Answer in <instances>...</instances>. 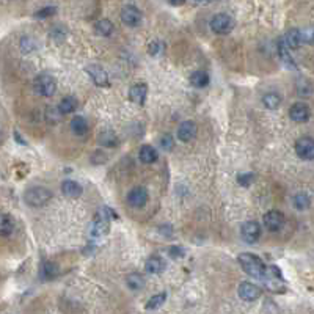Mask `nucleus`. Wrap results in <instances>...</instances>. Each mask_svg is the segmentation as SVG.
<instances>
[{
    "label": "nucleus",
    "instance_id": "nucleus-1",
    "mask_svg": "<svg viewBox=\"0 0 314 314\" xmlns=\"http://www.w3.org/2000/svg\"><path fill=\"white\" fill-rule=\"evenodd\" d=\"M239 264L242 270L250 275L252 278H256V280H262L264 275H266V270H267V266L262 262L261 258L252 255V253H240L239 258H237Z\"/></svg>",
    "mask_w": 314,
    "mask_h": 314
},
{
    "label": "nucleus",
    "instance_id": "nucleus-2",
    "mask_svg": "<svg viewBox=\"0 0 314 314\" xmlns=\"http://www.w3.org/2000/svg\"><path fill=\"white\" fill-rule=\"evenodd\" d=\"M112 219H117V214L115 211H112L110 207H101L96 214V219L94 222L91 223V228H90V233L93 237L96 239H101L104 237L107 233H109V226H110V220Z\"/></svg>",
    "mask_w": 314,
    "mask_h": 314
},
{
    "label": "nucleus",
    "instance_id": "nucleus-3",
    "mask_svg": "<svg viewBox=\"0 0 314 314\" xmlns=\"http://www.w3.org/2000/svg\"><path fill=\"white\" fill-rule=\"evenodd\" d=\"M52 198V193L46 187H30L24 193V200L31 207H43Z\"/></svg>",
    "mask_w": 314,
    "mask_h": 314
},
{
    "label": "nucleus",
    "instance_id": "nucleus-4",
    "mask_svg": "<svg viewBox=\"0 0 314 314\" xmlns=\"http://www.w3.org/2000/svg\"><path fill=\"white\" fill-rule=\"evenodd\" d=\"M261 282H264L266 288L272 292H283L286 289L282 270H280L276 266H267L266 275H264V278L261 280Z\"/></svg>",
    "mask_w": 314,
    "mask_h": 314
},
{
    "label": "nucleus",
    "instance_id": "nucleus-5",
    "mask_svg": "<svg viewBox=\"0 0 314 314\" xmlns=\"http://www.w3.org/2000/svg\"><path fill=\"white\" fill-rule=\"evenodd\" d=\"M57 90V84H55V79L51 74H41L37 77L35 80V91L43 96V97H51L55 94Z\"/></svg>",
    "mask_w": 314,
    "mask_h": 314
},
{
    "label": "nucleus",
    "instance_id": "nucleus-6",
    "mask_svg": "<svg viewBox=\"0 0 314 314\" xmlns=\"http://www.w3.org/2000/svg\"><path fill=\"white\" fill-rule=\"evenodd\" d=\"M234 27V21L231 16L225 14V13H219L212 18L211 21V30L217 35H226Z\"/></svg>",
    "mask_w": 314,
    "mask_h": 314
},
{
    "label": "nucleus",
    "instance_id": "nucleus-7",
    "mask_svg": "<svg viewBox=\"0 0 314 314\" xmlns=\"http://www.w3.org/2000/svg\"><path fill=\"white\" fill-rule=\"evenodd\" d=\"M295 153L303 160H314V138L302 137L295 142Z\"/></svg>",
    "mask_w": 314,
    "mask_h": 314
},
{
    "label": "nucleus",
    "instance_id": "nucleus-8",
    "mask_svg": "<svg viewBox=\"0 0 314 314\" xmlns=\"http://www.w3.org/2000/svg\"><path fill=\"white\" fill-rule=\"evenodd\" d=\"M240 236L247 243H255L261 236V225L255 220L245 222L240 228Z\"/></svg>",
    "mask_w": 314,
    "mask_h": 314
},
{
    "label": "nucleus",
    "instance_id": "nucleus-9",
    "mask_svg": "<svg viewBox=\"0 0 314 314\" xmlns=\"http://www.w3.org/2000/svg\"><path fill=\"white\" fill-rule=\"evenodd\" d=\"M85 73L91 77V80L94 82V85H97V87H109L110 85L109 74L99 64H90L88 68H85Z\"/></svg>",
    "mask_w": 314,
    "mask_h": 314
},
{
    "label": "nucleus",
    "instance_id": "nucleus-10",
    "mask_svg": "<svg viewBox=\"0 0 314 314\" xmlns=\"http://www.w3.org/2000/svg\"><path fill=\"white\" fill-rule=\"evenodd\" d=\"M237 292H239V297H240V299L245 300V302H255V300L259 299L261 294H262L261 288L256 286V285H253V283H250V282H243V283H240Z\"/></svg>",
    "mask_w": 314,
    "mask_h": 314
},
{
    "label": "nucleus",
    "instance_id": "nucleus-11",
    "mask_svg": "<svg viewBox=\"0 0 314 314\" xmlns=\"http://www.w3.org/2000/svg\"><path fill=\"white\" fill-rule=\"evenodd\" d=\"M285 225V216L280 211H269L264 216V226L269 231H280L282 226Z\"/></svg>",
    "mask_w": 314,
    "mask_h": 314
},
{
    "label": "nucleus",
    "instance_id": "nucleus-12",
    "mask_svg": "<svg viewBox=\"0 0 314 314\" xmlns=\"http://www.w3.org/2000/svg\"><path fill=\"white\" fill-rule=\"evenodd\" d=\"M121 21L129 27H135L142 22V11L132 5H126L121 10Z\"/></svg>",
    "mask_w": 314,
    "mask_h": 314
},
{
    "label": "nucleus",
    "instance_id": "nucleus-13",
    "mask_svg": "<svg viewBox=\"0 0 314 314\" xmlns=\"http://www.w3.org/2000/svg\"><path fill=\"white\" fill-rule=\"evenodd\" d=\"M289 117L295 123H306L311 117V110L306 104L303 102H297L289 109Z\"/></svg>",
    "mask_w": 314,
    "mask_h": 314
},
{
    "label": "nucleus",
    "instance_id": "nucleus-14",
    "mask_svg": "<svg viewBox=\"0 0 314 314\" xmlns=\"http://www.w3.org/2000/svg\"><path fill=\"white\" fill-rule=\"evenodd\" d=\"M127 203L132 207H143L148 203V192L145 187H134L127 195Z\"/></svg>",
    "mask_w": 314,
    "mask_h": 314
},
{
    "label": "nucleus",
    "instance_id": "nucleus-15",
    "mask_svg": "<svg viewBox=\"0 0 314 314\" xmlns=\"http://www.w3.org/2000/svg\"><path fill=\"white\" fill-rule=\"evenodd\" d=\"M196 135V124L193 121H184L178 127V138L181 142H190Z\"/></svg>",
    "mask_w": 314,
    "mask_h": 314
},
{
    "label": "nucleus",
    "instance_id": "nucleus-16",
    "mask_svg": "<svg viewBox=\"0 0 314 314\" xmlns=\"http://www.w3.org/2000/svg\"><path fill=\"white\" fill-rule=\"evenodd\" d=\"M146 94H148V87L145 84H137V85H132L129 90V99L134 104L143 106L146 101Z\"/></svg>",
    "mask_w": 314,
    "mask_h": 314
},
{
    "label": "nucleus",
    "instance_id": "nucleus-17",
    "mask_svg": "<svg viewBox=\"0 0 314 314\" xmlns=\"http://www.w3.org/2000/svg\"><path fill=\"white\" fill-rule=\"evenodd\" d=\"M278 55H280V58L283 60V63H285L286 66H289V68L295 69V61L292 60V57H291V54H289V46H288V43H286L285 38H280V40H278Z\"/></svg>",
    "mask_w": 314,
    "mask_h": 314
},
{
    "label": "nucleus",
    "instance_id": "nucleus-18",
    "mask_svg": "<svg viewBox=\"0 0 314 314\" xmlns=\"http://www.w3.org/2000/svg\"><path fill=\"white\" fill-rule=\"evenodd\" d=\"M61 192H63L64 196L73 198V200H74V198H79L82 195V187H80V184L76 183V181L68 179V181H64V183L61 184Z\"/></svg>",
    "mask_w": 314,
    "mask_h": 314
},
{
    "label": "nucleus",
    "instance_id": "nucleus-19",
    "mask_svg": "<svg viewBox=\"0 0 314 314\" xmlns=\"http://www.w3.org/2000/svg\"><path fill=\"white\" fill-rule=\"evenodd\" d=\"M285 40L289 46V49H299L303 44V38H302V30H297V28H291L286 35Z\"/></svg>",
    "mask_w": 314,
    "mask_h": 314
},
{
    "label": "nucleus",
    "instance_id": "nucleus-20",
    "mask_svg": "<svg viewBox=\"0 0 314 314\" xmlns=\"http://www.w3.org/2000/svg\"><path fill=\"white\" fill-rule=\"evenodd\" d=\"M145 269H146V272H148V273H151V275H157V273L163 272V269H165V262H163V259H162V258H159V256H151L150 259L146 261V266H145Z\"/></svg>",
    "mask_w": 314,
    "mask_h": 314
},
{
    "label": "nucleus",
    "instance_id": "nucleus-21",
    "mask_svg": "<svg viewBox=\"0 0 314 314\" xmlns=\"http://www.w3.org/2000/svg\"><path fill=\"white\" fill-rule=\"evenodd\" d=\"M138 157L143 163L150 165V163H154L157 160V151L154 150L153 146L150 145H143L140 148V153H138Z\"/></svg>",
    "mask_w": 314,
    "mask_h": 314
},
{
    "label": "nucleus",
    "instance_id": "nucleus-22",
    "mask_svg": "<svg viewBox=\"0 0 314 314\" xmlns=\"http://www.w3.org/2000/svg\"><path fill=\"white\" fill-rule=\"evenodd\" d=\"M190 84L195 88H204L209 85V76L204 71H195L190 76Z\"/></svg>",
    "mask_w": 314,
    "mask_h": 314
},
{
    "label": "nucleus",
    "instance_id": "nucleus-23",
    "mask_svg": "<svg viewBox=\"0 0 314 314\" xmlns=\"http://www.w3.org/2000/svg\"><path fill=\"white\" fill-rule=\"evenodd\" d=\"M77 109V101L76 97L73 96H66L61 99V102L58 106V112L63 113V115H68V113H73L74 110Z\"/></svg>",
    "mask_w": 314,
    "mask_h": 314
},
{
    "label": "nucleus",
    "instance_id": "nucleus-24",
    "mask_svg": "<svg viewBox=\"0 0 314 314\" xmlns=\"http://www.w3.org/2000/svg\"><path fill=\"white\" fill-rule=\"evenodd\" d=\"M71 129L76 135H85L87 134V130H88V124L85 121V118H82V117H74L71 120Z\"/></svg>",
    "mask_w": 314,
    "mask_h": 314
},
{
    "label": "nucleus",
    "instance_id": "nucleus-25",
    "mask_svg": "<svg viewBox=\"0 0 314 314\" xmlns=\"http://www.w3.org/2000/svg\"><path fill=\"white\" fill-rule=\"evenodd\" d=\"M99 143L102 146H107V148H113L118 145V137L115 135V132L112 130H104L99 134Z\"/></svg>",
    "mask_w": 314,
    "mask_h": 314
},
{
    "label": "nucleus",
    "instance_id": "nucleus-26",
    "mask_svg": "<svg viewBox=\"0 0 314 314\" xmlns=\"http://www.w3.org/2000/svg\"><path fill=\"white\" fill-rule=\"evenodd\" d=\"M262 104H264V107L275 110L280 107V104H282V96L276 94V93H267L262 97Z\"/></svg>",
    "mask_w": 314,
    "mask_h": 314
},
{
    "label": "nucleus",
    "instance_id": "nucleus-27",
    "mask_svg": "<svg viewBox=\"0 0 314 314\" xmlns=\"http://www.w3.org/2000/svg\"><path fill=\"white\" fill-rule=\"evenodd\" d=\"M292 203H294V207L297 209V211H305V209H308L309 206H311V198L306 195V193H297L295 196H294V200H292Z\"/></svg>",
    "mask_w": 314,
    "mask_h": 314
},
{
    "label": "nucleus",
    "instance_id": "nucleus-28",
    "mask_svg": "<svg viewBox=\"0 0 314 314\" xmlns=\"http://www.w3.org/2000/svg\"><path fill=\"white\" fill-rule=\"evenodd\" d=\"M126 285H127L129 289H132V291H140V289L145 286V280H143V276L138 275V273H130V275H127V278H126Z\"/></svg>",
    "mask_w": 314,
    "mask_h": 314
},
{
    "label": "nucleus",
    "instance_id": "nucleus-29",
    "mask_svg": "<svg viewBox=\"0 0 314 314\" xmlns=\"http://www.w3.org/2000/svg\"><path fill=\"white\" fill-rule=\"evenodd\" d=\"M94 30L101 37H109V35H112V31H113V24L109 19H101V21L96 22Z\"/></svg>",
    "mask_w": 314,
    "mask_h": 314
},
{
    "label": "nucleus",
    "instance_id": "nucleus-30",
    "mask_svg": "<svg viewBox=\"0 0 314 314\" xmlns=\"http://www.w3.org/2000/svg\"><path fill=\"white\" fill-rule=\"evenodd\" d=\"M13 229H14V222L11 216L4 214L2 220H0V233H2V236H10L13 233Z\"/></svg>",
    "mask_w": 314,
    "mask_h": 314
},
{
    "label": "nucleus",
    "instance_id": "nucleus-31",
    "mask_svg": "<svg viewBox=\"0 0 314 314\" xmlns=\"http://www.w3.org/2000/svg\"><path fill=\"white\" fill-rule=\"evenodd\" d=\"M66 35H68V31H66V28L63 25H54L51 33H49V37H51L55 43H61L64 41Z\"/></svg>",
    "mask_w": 314,
    "mask_h": 314
},
{
    "label": "nucleus",
    "instance_id": "nucleus-32",
    "mask_svg": "<svg viewBox=\"0 0 314 314\" xmlns=\"http://www.w3.org/2000/svg\"><path fill=\"white\" fill-rule=\"evenodd\" d=\"M165 300H167V294L165 292H162V294H157V295H154V297H151L150 300H148V303H146V309H156V308H159Z\"/></svg>",
    "mask_w": 314,
    "mask_h": 314
},
{
    "label": "nucleus",
    "instance_id": "nucleus-33",
    "mask_svg": "<svg viewBox=\"0 0 314 314\" xmlns=\"http://www.w3.org/2000/svg\"><path fill=\"white\" fill-rule=\"evenodd\" d=\"M163 51H165V44L159 40H154V41H151L150 44H148V52H150V55H153V57H157V55L163 54Z\"/></svg>",
    "mask_w": 314,
    "mask_h": 314
},
{
    "label": "nucleus",
    "instance_id": "nucleus-34",
    "mask_svg": "<svg viewBox=\"0 0 314 314\" xmlns=\"http://www.w3.org/2000/svg\"><path fill=\"white\" fill-rule=\"evenodd\" d=\"M57 275V267H55V264L52 262H46L44 266H43V278H54Z\"/></svg>",
    "mask_w": 314,
    "mask_h": 314
},
{
    "label": "nucleus",
    "instance_id": "nucleus-35",
    "mask_svg": "<svg viewBox=\"0 0 314 314\" xmlns=\"http://www.w3.org/2000/svg\"><path fill=\"white\" fill-rule=\"evenodd\" d=\"M37 47V44H35V41H33L31 38H28V37H24L22 40H21V49H22V52L24 54H30V52H33V49Z\"/></svg>",
    "mask_w": 314,
    "mask_h": 314
},
{
    "label": "nucleus",
    "instance_id": "nucleus-36",
    "mask_svg": "<svg viewBox=\"0 0 314 314\" xmlns=\"http://www.w3.org/2000/svg\"><path fill=\"white\" fill-rule=\"evenodd\" d=\"M173 145H175V138L170 135V134H163L162 138H160V146L162 150L165 151H171L173 150Z\"/></svg>",
    "mask_w": 314,
    "mask_h": 314
},
{
    "label": "nucleus",
    "instance_id": "nucleus-37",
    "mask_svg": "<svg viewBox=\"0 0 314 314\" xmlns=\"http://www.w3.org/2000/svg\"><path fill=\"white\" fill-rule=\"evenodd\" d=\"M302 38L306 44H314V25H309L302 30Z\"/></svg>",
    "mask_w": 314,
    "mask_h": 314
},
{
    "label": "nucleus",
    "instance_id": "nucleus-38",
    "mask_svg": "<svg viewBox=\"0 0 314 314\" xmlns=\"http://www.w3.org/2000/svg\"><path fill=\"white\" fill-rule=\"evenodd\" d=\"M255 179V175L253 173H243V175H239L237 176V183L242 186V187H249Z\"/></svg>",
    "mask_w": 314,
    "mask_h": 314
},
{
    "label": "nucleus",
    "instance_id": "nucleus-39",
    "mask_svg": "<svg viewBox=\"0 0 314 314\" xmlns=\"http://www.w3.org/2000/svg\"><path fill=\"white\" fill-rule=\"evenodd\" d=\"M55 13H57V8H55V7H46V8L37 11L35 16H37V18H40V19H44V18H49V16H52V14H55Z\"/></svg>",
    "mask_w": 314,
    "mask_h": 314
},
{
    "label": "nucleus",
    "instance_id": "nucleus-40",
    "mask_svg": "<svg viewBox=\"0 0 314 314\" xmlns=\"http://www.w3.org/2000/svg\"><path fill=\"white\" fill-rule=\"evenodd\" d=\"M302 82H303V85H300V82L299 84H297V91H299V94H302V96H309L311 93H312V87H311V84H308V82L305 80V79H302Z\"/></svg>",
    "mask_w": 314,
    "mask_h": 314
},
{
    "label": "nucleus",
    "instance_id": "nucleus-41",
    "mask_svg": "<svg viewBox=\"0 0 314 314\" xmlns=\"http://www.w3.org/2000/svg\"><path fill=\"white\" fill-rule=\"evenodd\" d=\"M170 256L171 258H181V256H184V250L181 249V247H170Z\"/></svg>",
    "mask_w": 314,
    "mask_h": 314
},
{
    "label": "nucleus",
    "instance_id": "nucleus-42",
    "mask_svg": "<svg viewBox=\"0 0 314 314\" xmlns=\"http://www.w3.org/2000/svg\"><path fill=\"white\" fill-rule=\"evenodd\" d=\"M167 2L170 4V5H175V7H179V5H183L186 0H167Z\"/></svg>",
    "mask_w": 314,
    "mask_h": 314
},
{
    "label": "nucleus",
    "instance_id": "nucleus-43",
    "mask_svg": "<svg viewBox=\"0 0 314 314\" xmlns=\"http://www.w3.org/2000/svg\"><path fill=\"white\" fill-rule=\"evenodd\" d=\"M198 4H206V2H214V0H195Z\"/></svg>",
    "mask_w": 314,
    "mask_h": 314
}]
</instances>
